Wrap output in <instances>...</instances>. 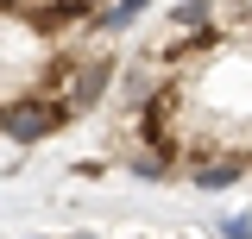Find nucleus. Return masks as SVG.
Segmentation results:
<instances>
[{
    "instance_id": "f257e3e1",
    "label": "nucleus",
    "mask_w": 252,
    "mask_h": 239,
    "mask_svg": "<svg viewBox=\"0 0 252 239\" xmlns=\"http://www.w3.org/2000/svg\"><path fill=\"white\" fill-rule=\"evenodd\" d=\"M76 120V107L63 101V94H19L13 107H0V132L13 139V145H38V139H51Z\"/></svg>"
},
{
    "instance_id": "f03ea898",
    "label": "nucleus",
    "mask_w": 252,
    "mask_h": 239,
    "mask_svg": "<svg viewBox=\"0 0 252 239\" xmlns=\"http://www.w3.org/2000/svg\"><path fill=\"white\" fill-rule=\"evenodd\" d=\"M94 13H101V0H38L26 13V26L38 38H63V31H89Z\"/></svg>"
},
{
    "instance_id": "7ed1b4c3",
    "label": "nucleus",
    "mask_w": 252,
    "mask_h": 239,
    "mask_svg": "<svg viewBox=\"0 0 252 239\" xmlns=\"http://www.w3.org/2000/svg\"><path fill=\"white\" fill-rule=\"evenodd\" d=\"M114 82H120V63L107 57V51H101V57H82V63H76V76H69V89H63V101H69L76 114H89Z\"/></svg>"
},
{
    "instance_id": "20e7f679",
    "label": "nucleus",
    "mask_w": 252,
    "mask_h": 239,
    "mask_svg": "<svg viewBox=\"0 0 252 239\" xmlns=\"http://www.w3.org/2000/svg\"><path fill=\"white\" fill-rule=\"evenodd\" d=\"M164 89H170V76H164V63H132V69L120 76V82H114V94H120V107H126L132 120L145 114V107H152V101H158Z\"/></svg>"
},
{
    "instance_id": "39448f33",
    "label": "nucleus",
    "mask_w": 252,
    "mask_h": 239,
    "mask_svg": "<svg viewBox=\"0 0 252 239\" xmlns=\"http://www.w3.org/2000/svg\"><path fill=\"white\" fill-rule=\"evenodd\" d=\"M246 164H252V157H233V151H227V157H208V164H202V170H189V182H195V189H208V195H215V189H233V182L246 177Z\"/></svg>"
},
{
    "instance_id": "423d86ee",
    "label": "nucleus",
    "mask_w": 252,
    "mask_h": 239,
    "mask_svg": "<svg viewBox=\"0 0 252 239\" xmlns=\"http://www.w3.org/2000/svg\"><path fill=\"white\" fill-rule=\"evenodd\" d=\"M126 170H132L139 182H170V177H183V170H177L164 151H145V145H132V151H126Z\"/></svg>"
},
{
    "instance_id": "0eeeda50",
    "label": "nucleus",
    "mask_w": 252,
    "mask_h": 239,
    "mask_svg": "<svg viewBox=\"0 0 252 239\" xmlns=\"http://www.w3.org/2000/svg\"><path fill=\"white\" fill-rule=\"evenodd\" d=\"M215 13H220V0H183V6L170 13V31H183V38H195V31H215Z\"/></svg>"
},
{
    "instance_id": "6e6552de",
    "label": "nucleus",
    "mask_w": 252,
    "mask_h": 239,
    "mask_svg": "<svg viewBox=\"0 0 252 239\" xmlns=\"http://www.w3.org/2000/svg\"><path fill=\"white\" fill-rule=\"evenodd\" d=\"M220 19L227 26H252V0H220Z\"/></svg>"
},
{
    "instance_id": "1a4fd4ad",
    "label": "nucleus",
    "mask_w": 252,
    "mask_h": 239,
    "mask_svg": "<svg viewBox=\"0 0 252 239\" xmlns=\"http://www.w3.org/2000/svg\"><path fill=\"white\" fill-rule=\"evenodd\" d=\"M220 233H227V239H252V220H246V214H233V220H220Z\"/></svg>"
},
{
    "instance_id": "9d476101",
    "label": "nucleus",
    "mask_w": 252,
    "mask_h": 239,
    "mask_svg": "<svg viewBox=\"0 0 252 239\" xmlns=\"http://www.w3.org/2000/svg\"><path fill=\"white\" fill-rule=\"evenodd\" d=\"M76 239H94V233H76Z\"/></svg>"
}]
</instances>
